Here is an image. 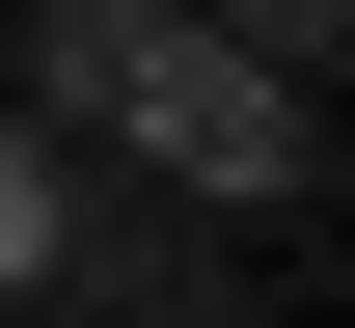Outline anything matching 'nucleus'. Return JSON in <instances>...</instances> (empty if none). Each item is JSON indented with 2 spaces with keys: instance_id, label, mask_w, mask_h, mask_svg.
<instances>
[{
  "instance_id": "obj_1",
  "label": "nucleus",
  "mask_w": 355,
  "mask_h": 328,
  "mask_svg": "<svg viewBox=\"0 0 355 328\" xmlns=\"http://www.w3.org/2000/svg\"><path fill=\"white\" fill-rule=\"evenodd\" d=\"M28 83H55V137H137L164 191H219V219H273V191H301V110H328V83H273L219 0H55Z\"/></svg>"
},
{
  "instance_id": "obj_2",
  "label": "nucleus",
  "mask_w": 355,
  "mask_h": 328,
  "mask_svg": "<svg viewBox=\"0 0 355 328\" xmlns=\"http://www.w3.org/2000/svg\"><path fill=\"white\" fill-rule=\"evenodd\" d=\"M83 274V164H55V110H0V301Z\"/></svg>"
},
{
  "instance_id": "obj_3",
  "label": "nucleus",
  "mask_w": 355,
  "mask_h": 328,
  "mask_svg": "<svg viewBox=\"0 0 355 328\" xmlns=\"http://www.w3.org/2000/svg\"><path fill=\"white\" fill-rule=\"evenodd\" d=\"M219 28L273 55V83H328V55H355V0H219Z\"/></svg>"
}]
</instances>
